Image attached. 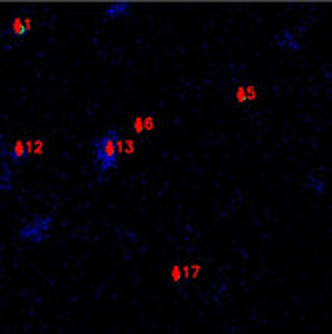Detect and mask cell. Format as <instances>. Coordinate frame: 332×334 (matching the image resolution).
<instances>
[{
	"label": "cell",
	"instance_id": "obj_3",
	"mask_svg": "<svg viewBox=\"0 0 332 334\" xmlns=\"http://www.w3.org/2000/svg\"><path fill=\"white\" fill-rule=\"evenodd\" d=\"M274 44L282 50H288V52H300L302 50V42L298 38V32L292 28L286 30H280L274 34Z\"/></svg>",
	"mask_w": 332,
	"mask_h": 334
},
{
	"label": "cell",
	"instance_id": "obj_8",
	"mask_svg": "<svg viewBox=\"0 0 332 334\" xmlns=\"http://www.w3.org/2000/svg\"><path fill=\"white\" fill-rule=\"evenodd\" d=\"M234 98L238 100V102H252V100H254V88L248 86V84H242V86L236 88Z\"/></svg>",
	"mask_w": 332,
	"mask_h": 334
},
{
	"label": "cell",
	"instance_id": "obj_6",
	"mask_svg": "<svg viewBox=\"0 0 332 334\" xmlns=\"http://www.w3.org/2000/svg\"><path fill=\"white\" fill-rule=\"evenodd\" d=\"M154 128V118L150 114H140V116H136V120H134V130L136 132H150Z\"/></svg>",
	"mask_w": 332,
	"mask_h": 334
},
{
	"label": "cell",
	"instance_id": "obj_7",
	"mask_svg": "<svg viewBox=\"0 0 332 334\" xmlns=\"http://www.w3.org/2000/svg\"><path fill=\"white\" fill-rule=\"evenodd\" d=\"M306 188L312 190L314 194H324V192H326V180H322V178H318V176H308Z\"/></svg>",
	"mask_w": 332,
	"mask_h": 334
},
{
	"label": "cell",
	"instance_id": "obj_5",
	"mask_svg": "<svg viewBox=\"0 0 332 334\" xmlns=\"http://www.w3.org/2000/svg\"><path fill=\"white\" fill-rule=\"evenodd\" d=\"M28 146H26V142H22V140H18V142H14V146L10 148V160L12 162H22V160H26L28 158Z\"/></svg>",
	"mask_w": 332,
	"mask_h": 334
},
{
	"label": "cell",
	"instance_id": "obj_1",
	"mask_svg": "<svg viewBox=\"0 0 332 334\" xmlns=\"http://www.w3.org/2000/svg\"><path fill=\"white\" fill-rule=\"evenodd\" d=\"M92 154H94V162L98 166V170H100V174L116 170L118 168V158H120V134L114 128H110L104 134L94 138Z\"/></svg>",
	"mask_w": 332,
	"mask_h": 334
},
{
	"label": "cell",
	"instance_id": "obj_4",
	"mask_svg": "<svg viewBox=\"0 0 332 334\" xmlns=\"http://www.w3.org/2000/svg\"><path fill=\"white\" fill-rule=\"evenodd\" d=\"M130 8H132V2H112L104 8V18L106 20L124 18V16L130 12Z\"/></svg>",
	"mask_w": 332,
	"mask_h": 334
},
{
	"label": "cell",
	"instance_id": "obj_9",
	"mask_svg": "<svg viewBox=\"0 0 332 334\" xmlns=\"http://www.w3.org/2000/svg\"><path fill=\"white\" fill-rule=\"evenodd\" d=\"M28 20H24V18H16L14 22H12V26H10V30H12V34H16V36H24L26 34V30H28Z\"/></svg>",
	"mask_w": 332,
	"mask_h": 334
},
{
	"label": "cell",
	"instance_id": "obj_2",
	"mask_svg": "<svg viewBox=\"0 0 332 334\" xmlns=\"http://www.w3.org/2000/svg\"><path fill=\"white\" fill-rule=\"evenodd\" d=\"M52 224H54V218L50 214H38L28 224L22 226L20 240H28L32 244H38V242H42L48 236V232H50Z\"/></svg>",
	"mask_w": 332,
	"mask_h": 334
}]
</instances>
